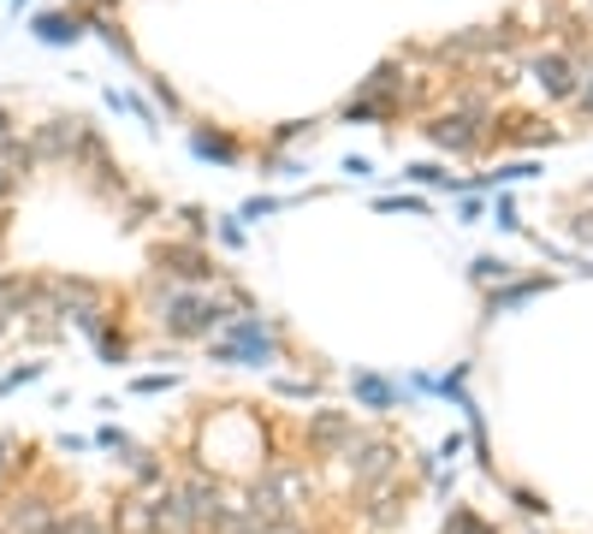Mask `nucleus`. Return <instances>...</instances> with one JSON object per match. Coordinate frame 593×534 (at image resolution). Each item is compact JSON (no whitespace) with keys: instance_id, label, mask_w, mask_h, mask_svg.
Instances as JSON below:
<instances>
[{"instance_id":"1","label":"nucleus","mask_w":593,"mask_h":534,"mask_svg":"<svg viewBox=\"0 0 593 534\" xmlns=\"http://www.w3.org/2000/svg\"><path fill=\"white\" fill-rule=\"evenodd\" d=\"M36 36H42V42H71V36H78V19H66V12H42V19H36Z\"/></svg>"},{"instance_id":"2","label":"nucleus","mask_w":593,"mask_h":534,"mask_svg":"<svg viewBox=\"0 0 593 534\" xmlns=\"http://www.w3.org/2000/svg\"><path fill=\"white\" fill-rule=\"evenodd\" d=\"M7 143H12V120L0 113V149H7Z\"/></svg>"}]
</instances>
